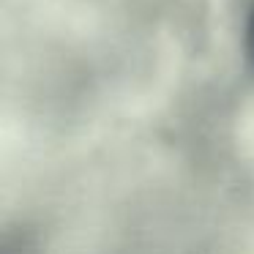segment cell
Listing matches in <instances>:
<instances>
[{
    "instance_id": "obj_1",
    "label": "cell",
    "mask_w": 254,
    "mask_h": 254,
    "mask_svg": "<svg viewBox=\"0 0 254 254\" xmlns=\"http://www.w3.org/2000/svg\"><path fill=\"white\" fill-rule=\"evenodd\" d=\"M249 55L254 61V11H252V19H249Z\"/></svg>"
}]
</instances>
